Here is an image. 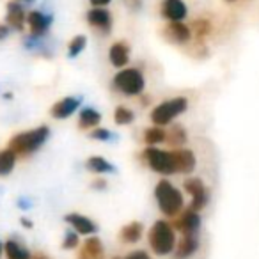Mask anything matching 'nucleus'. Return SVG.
<instances>
[{
  "label": "nucleus",
  "mask_w": 259,
  "mask_h": 259,
  "mask_svg": "<svg viewBox=\"0 0 259 259\" xmlns=\"http://www.w3.org/2000/svg\"><path fill=\"white\" fill-rule=\"evenodd\" d=\"M22 224L25 227H32V222H30V220H27V219H22Z\"/></svg>",
  "instance_id": "38"
},
{
  "label": "nucleus",
  "mask_w": 259,
  "mask_h": 259,
  "mask_svg": "<svg viewBox=\"0 0 259 259\" xmlns=\"http://www.w3.org/2000/svg\"><path fill=\"white\" fill-rule=\"evenodd\" d=\"M91 187H93L94 190H105V188H107V181H105L103 178H98V180L93 181V185H91Z\"/></svg>",
  "instance_id": "34"
},
{
  "label": "nucleus",
  "mask_w": 259,
  "mask_h": 259,
  "mask_svg": "<svg viewBox=\"0 0 259 259\" xmlns=\"http://www.w3.org/2000/svg\"><path fill=\"white\" fill-rule=\"evenodd\" d=\"M167 139V132L162 126H151L144 132V142L149 148H156L158 144H163Z\"/></svg>",
  "instance_id": "26"
},
{
  "label": "nucleus",
  "mask_w": 259,
  "mask_h": 259,
  "mask_svg": "<svg viewBox=\"0 0 259 259\" xmlns=\"http://www.w3.org/2000/svg\"><path fill=\"white\" fill-rule=\"evenodd\" d=\"M149 247L158 255H167L176 248V229L167 220H156L148 234Z\"/></svg>",
  "instance_id": "3"
},
{
  "label": "nucleus",
  "mask_w": 259,
  "mask_h": 259,
  "mask_svg": "<svg viewBox=\"0 0 259 259\" xmlns=\"http://www.w3.org/2000/svg\"><path fill=\"white\" fill-rule=\"evenodd\" d=\"M172 227L176 231L183 234H188V233H197L199 227H201V215L194 209H185L183 213H180L178 217H174V222H172Z\"/></svg>",
  "instance_id": "10"
},
{
  "label": "nucleus",
  "mask_w": 259,
  "mask_h": 259,
  "mask_svg": "<svg viewBox=\"0 0 259 259\" xmlns=\"http://www.w3.org/2000/svg\"><path fill=\"white\" fill-rule=\"evenodd\" d=\"M4 250H6L8 259H30V255H32L22 243H20V241H16V240L6 241Z\"/></svg>",
  "instance_id": "25"
},
{
  "label": "nucleus",
  "mask_w": 259,
  "mask_h": 259,
  "mask_svg": "<svg viewBox=\"0 0 259 259\" xmlns=\"http://www.w3.org/2000/svg\"><path fill=\"white\" fill-rule=\"evenodd\" d=\"M155 197L156 202H158L160 211L163 215L174 219V217H178L183 211V204H185L183 194L170 181L167 180L158 181V185L155 187Z\"/></svg>",
  "instance_id": "2"
},
{
  "label": "nucleus",
  "mask_w": 259,
  "mask_h": 259,
  "mask_svg": "<svg viewBox=\"0 0 259 259\" xmlns=\"http://www.w3.org/2000/svg\"><path fill=\"white\" fill-rule=\"evenodd\" d=\"M50 137V128L48 126H37L29 132H22L11 137L8 148L15 153L18 158H25L36 153L39 148H43L45 142Z\"/></svg>",
  "instance_id": "1"
},
{
  "label": "nucleus",
  "mask_w": 259,
  "mask_h": 259,
  "mask_svg": "<svg viewBox=\"0 0 259 259\" xmlns=\"http://www.w3.org/2000/svg\"><path fill=\"white\" fill-rule=\"evenodd\" d=\"M124 6L130 11H139L142 8V0H124Z\"/></svg>",
  "instance_id": "32"
},
{
  "label": "nucleus",
  "mask_w": 259,
  "mask_h": 259,
  "mask_svg": "<svg viewBox=\"0 0 259 259\" xmlns=\"http://www.w3.org/2000/svg\"><path fill=\"white\" fill-rule=\"evenodd\" d=\"M112 87L124 96H141L146 89L144 73L139 68H122L112 78Z\"/></svg>",
  "instance_id": "4"
},
{
  "label": "nucleus",
  "mask_w": 259,
  "mask_h": 259,
  "mask_svg": "<svg viewBox=\"0 0 259 259\" xmlns=\"http://www.w3.org/2000/svg\"><path fill=\"white\" fill-rule=\"evenodd\" d=\"M80 103H82L80 96H66L50 108V114L54 119H68L78 110Z\"/></svg>",
  "instance_id": "13"
},
{
  "label": "nucleus",
  "mask_w": 259,
  "mask_h": 259,
  "mask_svg": "<svg viewBox=\"0 0 259 259\" xmlns=\"http://www.w3.org/2000/svg\"><path fill=\"white\" fill-rule=\"evenodd\" d=\"M124 259H151L144 250H135V252H130Z\"/></svg>",
  "instance_id": "33"
},
{
  "label": "nucleus",
  "mask_w": 259,
  "mask_h": 259,
  "mask_svg": "<svg viewBox=\"0 0 259 259\" xmlns=\"http://www.w3.org/2000/svg\"><path fill=\"white\" fill-rule=\"evenodd\" d=\"M78 259H105L103 243L98 236H91L85 240L78 252Z\"/></svg>",
  "instance_id": "18"
},
{
  "label": "nucleus",
  "mask_w": 259,
  "mask_h": 259,
  "mask_svg": "<svg viewBox=\"0 0 259 259\" xmlns=\"http://www.w3.org/2000/svg\"><path fill=\"white\" fill-rule=\"evenodd\" d=\"M142 233H144V226L135 220V222H130L122 227L121 233H119V238L124 243H135V241H139L142 238Z\"/></svg>",
  "instance_id": "21"
},
{
  "label": "nucleus",
  "mask_w": 259,
  "mask_h": 259,
  "mask_svg": "<svg viewBox=\"0 0 259 259\" xmlns=\"http://www.w3.org/2000/svg\"><path fill=\"white\" fill-rule=\"evenodd\" d=\"M142 160L148 163L149 169L162 174V176L178 174L176 160H174L172 151H167V149H160V148H146L142 151Z\"/></svg>",
  "instance_id": "6"
},
{
  "label": "nucleus",
  "mask_w": 259,
  "mask_h": 259,
  "mask_svg": "<svg viewBox=\"0 0 259 259\" xmlns=\"http://www.w3.org/2000/svg\"><path fill=\"white\" fill-rule=\"evenodd\" d=\"M190 29H192V36H195V39L201 43L206 36H209V34H211L213 25H211V22H209L208 18H197V20H194V22H192Z\"/></svg>",
  "instance_id": "27"
},
{
  "label": "nucleus",
  "mask_w": 259,
  "mask_h": 259,
  "mask_svg": "<svg viewBox=\"0 0 259 259\" xmlns=\"http://www.w3.org/2000/svg\"><path fill=\"white\" fill-rule=\"evenodd\" d=\"M91 139H94V141H100V142H108V141H112V139H114V135H112L110 130L98 126V128L91 130Z\"/></svg>",
  "instance_id": "30"
},
{
  "label": "nucleus",
  "mask_w": 259,
  "mask_h": 259,
  "mask_svg": "<svg viewBox=\"0 0 259 259\" xmlns=\"http://www.w3.org/2000/svg\"><path fill=\"white\" fill-rule=\"evenodd\" d=\"M64 220L76 231L78 234H85V236H91L98 231L96 224L91 219H87L85 215H80V213H68L64 217Z\"/></svg>",
  "instance_id": "17"
},
{
  "label": "nucleus",
  "mask_w": 259,
  "mask_h": 259,
  "mask_svg": "<svg viewBox=\"0 0 259 259\" xmlns=\"http://www.w3.org/2000/svg\"><path fill=\"white\" fill-rule=\"evenodd\" d=\"M130 45L126 41H115L108 50V61L114 68H126V64L130 62Z\"/></svg>",
  "instance_id": "16"
},
{
  "label": "nucleus",
  "mask_w": 259,
  "mask_h": 259,
  "mask_svg": "<svg viewBox=\"0 0 259 259\" xmlns=\"http://www.w3.org/2000/svg\"><path fill=\"white\" fill-rule=\"evenodd\" d=\"M172 153H174V160H176L178 172L190 174L192 170L195 169V165H197V158H195L194 151L180 148V149H172Z\"/></svg>",
  "instance_id": "19"
},
{
  "label": "nucleus",
  "mask_w": 259,
  "mask_h": 259,
  "mask_svg": "<svg viewBox=\"0 0 259 259\" xmlns=\"http://www.w3.org/2000/svg\"><path fill=\"white\" fill-rule=\"evenodd\" d=\"M199 248V236L197 233H188L183 234L181 240L178 241L176 248H174V259H188L197 252Z\"/></svg>",
  "instance_id": "15"
},
{
  "label": "nucleus",
  "mask_w": 259,
  "mask_h": 259,
  "mask_svg": "<svg viewBox=\"0 0 259 259\" xmlns=\"http://www.w3.org/2000/svg\"><path fill=\"white\" fill-rule=\"evenodd\" d=\"M6 25L9 29L23 30L27 25V11L18 0H11L8 4V15H6Z\"/></svg>",
  "instance_id": "14"
},
{
  "label": "nucleus",
  "mask_w": 259,
  "mask_h": 259,
  "mask_svg": "<svg viewBox=\"0 0 259 259\" xmlns=\"http://www.w3.org/2000/svg\"><path fill=\"white\" fill-rule=\"evenodd\" d=\"M226 2H236V0H226Z\"/></svg>",
  "instance_id": "41"
},
{
  "label": "nucleus",
  "mask_w": 259,
  "mask_h": 259,
  "mask_svg": "<svg viewBox=\"0 0 259 259\" xmlns=\"http://www.w3.org/2000/svg\"><path fill=\"white\" fill-rule=\"evenodd\" d=\"M62 247L66 250H71V248L78 247V233L76 231H68L64 236V241H62Z\"/></svg>",
  "instance_id": "31"
},
{
  "label": "nucleus",
  "mask_w": 259,
  "mask_h": 259,
  "mask_svg": "<svg viewBox=\"0 0 259 259\" xmlns=\"http://www.w3.org/2000/svg\"><path fill=\"white\" fill-rule=\"evenodd\" d=\"M52 22H54V16L47 15V13H41V11L27 13V27L30 30V36L45 37L48 34V30H50Z\"/></svg>",
  "instance_id": "9"
},
{
  "label": "nucleus",
  "mask_w": 259,
  "mask_h": 259,
  "mask_svg": "<svg viewBox=\"0 0 259 259\" xmlns=\"http://www.w3.org/2000/svg\"><path fill=\"white\" fill-rule=\"evenodd\" d=\"M9 30H11V29H9V27L6 25V23H4V25H0V41L6 39V37L9 36Z\"/></svg>",
  "instance_id": "36"
},
{
  "label": "nucleus",
  "mask_w": 259,
  "mask_h": 259,
  "mask_svg": "<svg viewBox=\"0 0 259 259\" xmlns=\"http://www.w3.org/2000/svg\"><path fill=\"white\" fill-rule=\"evenodd\" d=\"M87 23L101 34H108L112 30V15L105 8H93L87 11Z\"/></svg>",
  "instance_id": "12"
},
{
  "label": "nucleus",
  "mask_w": 259,
  "mask_h": 259,
  "mask_svg": "<svg viewBox=\"0 0 259 259\" xmlns=\"http://www.w3.org/2000/svg\"><path fill=\"white\" fill-rule=\"evenodd\" d=\"M85 167L94 174H112L115 172V167L103 156H91L85 162Z\"/></svg>",
  "instance_id": "22"
},
{
  "label": "nucleus",
  "mask_w": 259,
  "mask_h": 259,
  "mask_svg": "<svg viewBox=\"0 0 259 259\" xmlns=\"http://www.w3.org/2000/svg\"><path fill=\"white\" fill-rule=\"evenodd\" d=\"M188 108V100L185 96H176L170 100L162 101L160 105H156L151 110V122L155 126H167L174 121L176 117H180L183 112H187Z\"/></svg>",
  "instance_id": "5"
},
{
  "label": "nucleus",
  "mask_w": 259,
  "mask_h": 259,
  "mask_svg": "<svg viewBox=\"0 0 259 259\" xmlns=\"http://www.w3.org/2000/svg\"><path fill=\"white\" fill-rule=\"evenodd\" d=\"M2 248L4 247H2V241H0V255H2Z\"/></svg>",
  "instance_id": "39"
},
{
  "label": "nucleus",
  "mask_w": 259,
  "mask_h": 259,
  "mask_svg": "<svg viewBox=\"0 0 259 259\" xmlns=\"http://www.w3.org/2000/svg\"><path fill=\"white\" fill-rule=\"evenodd\" d=\"M101 122V114L93 107H83L78 115V128L80 130H94Z\"/></svg>",
  "instance_id": "20"
},
{
  "label": "nucleus",
  "mask_w": 259,
  "mask_h": 259,
  "mask_svg": "<svg viewBox=\"0 0 259 259\" xmlns=\"http://www.w3.org/2000/svg\"><path fill=\"white\" fill-rule=\"evenodd\" d=\"M185 190L192 195L190 209L194 211H201L209 201V192L204 187V181L201 178H190V180L185 181Z\"/></svg>",
  "instance_id": "7"
},
{
  "label": "nucleus",
  "mask_w": 259,
  "mask_h": 259,
  "mask_svg": "<svg viewBox=\"0 0 259 259\" xmlns=\"http://www.w3.org/2000/svg\"><path fill=\"white\" fill-rule=\"evenodd\" d=\"M85 47H87V37L82 36V34L75 36L68 45V57H71V59L78 57V55L85 50Z\"/></svg>",
  "instance_id": "29"
},
{
  "label": "nucleus",
  "mask_w": 259,
  "mask_h": 259,
  "mask_svg": "<svg viewBox=\"0 0 259 259\" xmlns=\"http://www.w3.org/2000/svg\"><path fill=\"white\" fill-rule=\"evenodd\" d=\"M16 160H18V156L9 148L0 149V178L9 176V174L13 172V169H15V165H16Z\"/></svg>",
  "instance_id": "24"
},
{
  "label": "nucleus",
  "mask_w": 259,
  "mask_h": 259,
  "mask_svg": "<svg viewBox=\"0 0 259 259\" xmlns=\"http://www.w3.org/2000/svg\"><path fill=\"white\" fill-rule=\"evenodd\" d=\"M162 36L169 43L174 45H188L192 41L190 25H185L183 22H169L162 30Z\"/></svg>",
  "instance_id": "8"
},
{
  "label": "nucleus",
  "mask_w": 259,
  "mask_h": 259,
  "mask_svg": "<svg viewBox=\"0 0 259 259\" xmlns=\"http://www.w3.org/2000/svg\"><path fill=\"white\" fill-rule=\"evenodd\" d=\"M134 119H135L134 110H130V108L124 107V105H119V107L114 110V121H115V124H119V126L130 124V122H134Z\"/></svg>",
  "instance_id": "28"
},
{
  "label": "nucleus",
  "mask_w": 259,
  "mask_h": 259,
  "mask_svg": "<svg viewBox=\"0 0 259 259\" xmlns=\"http://www.w3.org/2000/svg\"><path fill=\"white\" fill-rule=\"evenodd\" d=\"M187 132H185V128L181 124H172L169 128V132H167V139L165 142L170 146L172 149H180L181 146L187 142Z\"/></svg>",
  "instance_id": "23"
},
{
  "label": "nucleus",
  "mask_w": 259,
  "mask_h": 259,
  "mask_svg": "<svg viewBox=\"0 0 259 259\" xmlns=\"http://www.w3.org/2000/svg\"><path fill=\"white\" fill-rule=\"evenodd\" d=\"M160 15L167 22H183L188 15V8L183 0H162Z\"/></svg>",
  "instance_id": "11"
},
{
  "label": "nucleus",
  "mask_w": 259,
  "mask_h": 259,
  "mask_svg": "<svg viewBox=\"0 0 259 259\" xmlns=\"http://www.w3.org/2000/svg\"><path fill=\"white\" fill-rule=\"evenodd\" d=\"M30 259H50V257H48V255H45V254H41V252H36V254L30 255Z\"/></svg>",
  "instance_id": "37"
},
{
  "label": "nucleus",
  "mask_w": 259,
  "mask_h": 259,
  "mask_svg": "<svg viewBox=\"0 0 259 259\" xmlns=\"http://www.w3.org/2000/svg\"><path fill=\"white\" fill-rule=\"evenodd\" d=\"M115 259H121V257H115Z\"/></svg>",
  "instance_id": "42"
},
{
  "label": "nucleus",
  "mask_w": 259,
  "mask_h": 259,
  "mask_svg": "<svg viewBox=\"0 0 259 259\" xmlns=\"http://www.w3.org/2000/svg\"><path fill=\"white\" fill-rule=\"evenodd\" d=\"M91 6L93 8H105V6H108L112 2V0H89Z\"/></svg>",
  "instance_id": "35"
},
{
  "label": "nucleus",
  "mask_w": 259,
  "mask_h": 259,
  "mask_svg": "<svg viewBox=\"0 0 259 259\" xmlns=\"http://www.w3.org/2000/svg\"><path fill=\"white\" fill-rule=\"evenodd\" d=\"M18 2H20V0H18ZM23 2H34V0H23Z\"/></svg>",
  "instance_id": "40"
}]
</instances>
